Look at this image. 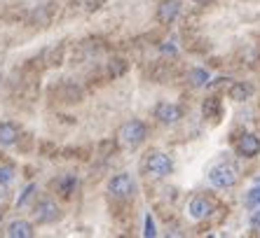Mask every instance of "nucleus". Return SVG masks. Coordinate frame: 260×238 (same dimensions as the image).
Masks as SVG:
<instances>
[{
  "label": "nucleus",
  "mask_w": 260,
  "mask_h": 238,
  "mask_svg": "<svg viewBox=\"0 0 260 238\" xmlns=\"http://www.w3.org/2000/svg\"><path fill=\"white\" fill-rule=\"evenodd\" d=\"M143 168H145V175H148V178L157 180V178L169 175V173L174 171V164H171V159L164 154V152H152V154H148Z\"/></svg>",
  "instance_id": "2"
},
{
  "label": "nucleus",
  "mask_w": 260,
  "mask_h": 238,
  "mask_svg": "<svg viewBox=\"0 0 260 238\" xmlns=\"http://www.w3.org/2000/svg\"><path fill=\"white\" fill-rule=\"evenodd\" d=\"M36 220L40 224H49V222H56L59 220V206L54 201H43L38 203L36 208Z\"/></svg>",
  "instance_id": "6"
},
{
  "label": "nucleus",
  "mask_w": 260,
  "mask_h": 238,
  "mask_svg": "<svg viewBox=\"0 0 260 238\" xmlns=\"http://www.w3.org/2000/svg\"><path fill=\"white\" fill-rule=\"evenodd\" d=\"M188 213L192 220H206V217L213 213V203L204 196H194L188 206Z\"/></svg>",
  "instance_id": "5"
},
{
  "label": "nucleus",
  "mask_w": 260,
  "mask_h": 238,
  "mask_svg": "<svg viewBox=\"0 0 260 238\" xmlns=\"http://www.w3.org/2000/svg\"><path fill=\"white\" fill-rule=\"evenodd\" d=\"M194 3H209V0H194Z\"/></svg>",
  "instance_id": "22"
},
{
  "label": "nucleus",
  "mask_w": 260,
  "mask_h": 238,
  "mask_svg": "<svg viewBox=\"0 0 260 238\" xmlns=\"http://www.w3.org/2000/svg\"><path fill=\"white\" fill-rule=\"evenodd\" d=\"M108 191L115 199L132 196V194H134V180H132V175H127V173H120V175H115V178L108 182Z\"/></svg>",
  "instance_id": "4"
},
{
  "label": "nucleus",
  "mask_w": 260,
  "mask_h": 238,
  "mask_svg": "<svg viewBox=\"0 0 260 238\" xmlns=\"http://www.w3.org/2000/svg\"><path fill=\"white\" fill-rule=\"evenodd\" d=\"M218 110H220V101L218 98H206V103H204V117H216L218 114Z\"/></svg>",
  "instance_id": "15"
},
{
  "label": "nucleus",
  "mask_w": 260,
  "mask_h": 238,
  "mask_svg": "<svg viewBox=\"0 0 260 238\" xmlns=\"http://www.w3.org/2000/svg\"><path fill=\"white\" fill-rule=\"evenodd\" d=\"M188 82L192 87H204V84H209V72L204 68H194V70L188 72Z\"/></svg>",
  "instance_id": "13"
},
{
  "label": "nucleus",
  "mask_w": 260,
  "mask_h": 238,
  "mask_svg": "<svg viewBox=\"0 0 260 238\" xmlns=\"http://www.w3.org/2000/svg\"><path fill=\"white\" fill-rule=\"evenodd\" d=\"M145 236L148 238H152V236H157V231H155V222H152V217L150 215H145Z\"/></svg>",
  "instance_id": "19"
},
{
  "label": "nucleus",
  "mask_w": 260,
  "mask_h": 238,
  "mask_svg": "<svg viewBox=\"0 0 260 238\" xmlns=\"http://www.w3.org/2000/svg\"><path fill=\"white\" fill-rule=\"evenodd\" d=\"M14 180V168L12 166H0V185H10Z\"/></svg>",
  "instance_id": "16"
},
{
  "label": "nucleus",
  "mask_w": 260,
  "mask_h": 238,
  "mask_svg": "<svg viewBox=\"0 0 260 238\" xmlns=\"http://www.w3.org/2000/svg\"><path fill=\"white\" fill-rule=\"evenodd\" d=\"M253 94V87L251 84H246V82H235L230 87V98L232 101H237V103H244V101H248V96Z\"/></svg>",
  "instance_id": "12"
},
{
  "label": "nucleus",
  "mask_w": 260,
  "mask_h": 238,
  "mask_svg": "<svg viewBox=\"0 0 260 238\" xmlns=\"http://www.w3.org/2000/svg\"><path fill=\"white\" fill-rule=\"evenodd\" d=\"M246 203H248V206H253V208H260V187H255V189L248 191Z\"/></svg>",
  "instance_id": "17"
},
{
  "label": "nucleus",
  "mask_w": 260,
  "mask_h": 238,
  "mask_svg": "<svg viewBox=\"0 0 260 238\" xmlns=\"http://www.w3.org/2000/svg\"><path fill=\"white\" fill-rule=\"evenodd\" d=\"M209 182L216 189H230L237 182V168L232 164H218L209 171Z\"/></svg>",
  "instance_id": "3"
},
{
  "label": "nucleus",
  "mask_w": 260,
  "mask_h": 238,
  "mask_svg": "<svg viewBox=\"0 0 260 238\" xmlns=\"http://www.w3.org/2000/svg\"><path fill=\"white\" fill-rule=\"evenodd\" d=\"M82 5H85L87 12H94V10H99L103 5V0H82Z\"/></svg>",
  "instance_id": "20"
},
{
  "label": "nucleus",
  "mask_w": 260,
  "mask_h": 238,
  "mask_svg": "<svg viewBox=\"0 0 260 238\" xmlns=\"http://www.w3.org/2000/svg\"><path fill=\"white\" fill-rule=\"evenodd\" d=\"M0 201H3V191H0Z\"/></svg>",
  "instance_id": "23"
},
{
  "label": "nucleus",
  "mask_w": 260,
  "mask_h": 238,
  "mask_svg": "<svg viewBox=\"0 0 260 238\" xmlns=\"http://www.w3.org/2000/svg\"><path fill=\"white\" fill-rule=\"evenodd\" d=\"M251 224L258 226V229H260V208H255V213L251 215Z\"/></svg>",
  "instance_id": "21"
},
{
  "label": "nucleus",
  "mask_w": 260,
  "mask_h": 238,
  "mask_svg": "<svg viewBox=\"0 0 260 238\" xmlns=\"http://www.w3.org/2000/svg\"><path fill=\"white\" fill-rule=\"evenodd\" d=\"M181 14V3L178 0H162L157 7V19L162 24H171Z\"/></svg>",
  "instance_id": "8"
},
{
  "label": "nucleus",
  "mask_w": 260,
  "mask_h": 238,
  "mask_svg": "<svg viewBox=\"0 0 260 238\" xmlns=\"http://www.w3.org/2000/svg\"><path fill=\"white\" fill-rule=\"evenodd\" d=\"M17 140H19V129H17V126L10 124V122L0 124V145L10 147V145H14Z\"/></svg>",
  "instance_id": "11"
},
{
  "label": "nucleus",
  "mask_w": 260,
  "mask_h": 238,
  "mask_svg": "<svg viewBox=\"0 0 260 238\" xmlns=\"http://www.w3.org/2000/svg\"><path fill=\"white\" fill-rule=\"evenodd\" d=\"M5 236L7 238H30L33 236V226H30V222H26V220H17L7 226Z\"/></svg>",
  "instance_id": "10"
},
{
  "label": "nucleus",
  "mask_w": 260,
  "mask_h": 238,
  "mask_svg": "<svg viewBox=\"0 0 260 238\" xmlns=\"http://www.w3.org/2000/svg\"><path fill=\"white\" fill-rule=\"evenodd\" d=\"M145 136H148V129H145L143 122H127V124H122L120 133H117V140H120L122 147H127V149H134V147H139L141 143L145 140Z\"/></svg>",
  "instance_id": "1"
},
{
  "label": "nucleus",
  "mask_w": 260,
  "mask_h": 238,
  "mask_svg": "<svg viewBox=\"0 0 260 238\" xmlns=\"http://www.w3.org/2000/svg\"><path fill=\"white\" fill-rule=\"evenodd\" d=\"M33 191H36V185H28V187H26V189H24V194H21V199H19V201H17V206H19V208L28 203V199L33 196Z\"/></svg>",
  "instance_id": "18"
},
{
  "label": "nucleus",
  "mask_w": 260,
  "mask_h": 238,
  "mask_svg": "<svg viewBox=\"0 0 260 238\" xmlns=\"http://www.w3.org/2000/svg\"><path fill=\"white\" fill-rule=\"evenodd\" d=\"M155 117L162 122V124H176L181 119V107L174 105V103H159L155 107Z\"/></svg>",
  "instance_id": "7"
},
{
  "label": "nucleus",
  "mask_w": 260,
  "mask_h": 238,
  "mask_svg": "<svg viewBox=\"0 0 260 238\" xmlns=\"http://www.w3.org/2000/svg\"><path fill=\"white\" fill-rule=\"evenodd\" d=\"M75 182H78V180H75V175H63V178L56 182V187L61 189V194H66V196H68V194L73 191V187H75Z\"/></svg>",
  "instance_id": "14"
},
{
  "label": "nucleus",
  "mask_w": 260,
  "mask_h": 238,
  "mask_svg": "<svg viewBox=\"0 0 260 238\" xmlns=\"http://www.w3.org/2000/svg\"><path fill=\"white\" fill-rule=\"evenodd\" d=\"M237 149H239V154L242 156H255L260 152V138L253 136V133H244L242 138H239V143H237Z\"/></svg>",
  "instance_id": "9"
}]
</instances>
